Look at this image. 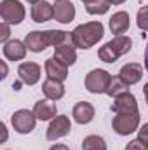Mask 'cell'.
Here are the masks:
<instances>
[{"mask_svg": "<svg viewBox=\"0 0 148 150\" xmlns=\"http://www.w3.org/2000/svg\"><path fill=\"white\" fill-rule=\"evenodd\" d=\"M105 35V28L101 21H89L78 25L72 32V44L77 49H91Z\"/></svg>", "mask_w": 148, "mask_h": 150, "instance_id": "1", "label": "cell"}, {"mask_svg": "<svg viewBox=\"0 0 148 150\" xmlns=\"http://www.w3.org/2000/svg\"><path fill=\"white\" fill-rule=\"evenodd\" d=\"M131 47H132V38L127 35H117L110 42H106L103 47H99L98 56L105 63H115L120 56L127 54L131 51Z\"/></svg>", "mask_w": 148, "mask_h": 150, "instance_id": "2", "label": "cell"}, {"mask_svg": "<svg viewBox=\"0 0 148 150\" xmlns=\"http://www.w3.org/2000/svg\"><path fill=\"white\" fill-rule=\"evenodd\" d=\"M140 112H132V113H117L111 120L113 131L120 136H127L131 133H134L140 126Z\"/></svg>", "mask_w": 148, "mask_h": 150, "instance_id": "3", "label": "cell"}, {"mask_svg": "<svg viewBox=\"0 0 148 150\" xmlns=\"http://www.w3.org/2000/svg\"><path fill=\"white\" fill-rule=\"evenodd\" d=\"M111 75L103 70V68H96V70H91L89 74L85 75V89L92 94H101V93H106L108 86H110Z\"/></svg>", "mask_w": 148, "mask_h": 150, "instance_id": "4", "label": "cell"}, {"mask_svg": "<svg viewBox=\"0 0 148 150\" xmlns=\"http://www.w3.org/2000/svg\"><path fill=\"white\" fill-rule=\"evenodd\" d=\"M25 7L19 0H2L0 4V16L2 23L9 25H19L25 19Z\"/></svg>", "mask_w": 148, "mask_h": 150, "instance_id": "5", "label": "cell"}, {"mask_svg": "<svg viewBox=\"0 0 148 150\" xmlns=\"http://www.w3.org/2000/svg\"><path fill=\"white\" fill-rule=\"evenodd\" d=\"M37 117H35V113L33 110L30 112V110H18V112L12 113V117H11V122H12V127H14V131H18L19 134H28V133H32L33 129H35V124H37Z\"/></svg>", "mask_w": 148, "mask_h": 150, "instance_id": "6", "label": "cell"}, {"mask_svg": "<svg viewBox=\"0 0 148 150\" xmlns=\"http://www.w3.org/2000/svg\"><path fill=\"white\" fill-rule=\"evenodd\" d=\"M70 131H72V122H70V119H68L66 115H56V117L51 120L45 136H47L49 142H56V140L66 136Z\"/></svg>", "mask_w": 148, "mask_h": 150, "instance_id": "7", "label": "cell"}, {"mask_svg": "<svg viewBox=\"0 0 148 150\" xmlns=\"http://www.w3.org/2000/svg\"><path fill=\"white\" fill-rule=\"evenodd\" d=\"M110 110L115 112V113L138 112V101H136V98H134L131 93H124V94H120V96H117V98L113 100Z\"/></svg>", "mask_w": 148, "mask_h": 150, "instance_id": "8", "label": "cell"}, {"mask_svg": "<svg viewBox=\"0 0 148 150\" xmlns=\"http://www.w3.org/2000/svg\"><path fill=\"white\" fill-rule=\"evenodd\" d=\"M18 75L23 84L33 86L40 80V65L33 63V61H25L18 67Z\"/></svg>", "mask_w": 148, "mask_h": 150, "instance_id": "9", "label": "cell"}, {"mask_svg": "<svg viewBox=\"0 0 148 150\" xmlns=\"http://www.w3.org/2000/svg\"><path fill=\"white\" fill-rule=\"evenodd\" d=\"M2 51H4V56H5L9 61H21V59H25L28 47L25 45V42L14 38V40L5 42L4 47H2Z\"/></svg>", "mask_w": 148, "mask_h": 150, "instance_id": "10", "label": "cell"}, {"mask_svg": "<svg viewBox=\"0 0 148 150\" xmlns=\"http://www.w3.org/2000/svg\"><path fill=\"white\" fill-rule=\"evenodd\" d=\"M75 18V5L70 0H61L54 4V19L61 25L72 23Z\"/></svg>", "mask_w": 148, "mask_h": 150, "instance_id": "11", "label": "cell"}, {"mask_svg": "<svg viewBox=\"0 0 148 150\" xmlns=\"http://www.w3.org/2000/svg\"><path fill=\"white\" fill-rule=\"evenodd\" d=\"M118 77L127 84V86H134L141 80L143 77V67L140 63H127L120 68L118 72Z\"/></svg>", "mask_w": 148, "mask_h": 150, "instance_id": "12", "label": "cell"}, {"mask_svg": "<svg viewBox=\"0 0 148 150\" xmlns=\"http://www.w3.org/2000/svg\"><path fill=\"white\" fill-rule=\"evenodd\" d=\"M45 74H47V79L63 82V80H66V77H68V67L63 65V63H59V61L52 56V58L45 59Z\"/></svg>", "mask_w": 148, "mask_h": 150, "instance_id": "13", "label": "cell"}, {"mask_svg": "<svg viewBox=\"0 0 148 150\" xmlns=\"http://www.w3.org/2000/svg\"><path fill=\"white\" fill-rule=\"evenodd\" d=\"M54 18V5H51L45 0H40L32 5V19L35 23H45Z\"/></svg>", "mask_w": 148, "mask_h": 150, "instance_id": "14", "label": "cell"}, {"mask_svg": "<svg viewBox=\"0 0 148 150\" xmlns=\"http://www.w3.org/2000/svg\"><path fill=\"white\" fill-rule=\"evenodd\" d=\"M33 113L38 120H52L58 113L56 103H52L51 100H40L33 107Z\"/></svg>", "mask_w": 148, "mask_h": 150, "instance_id": "15", "label": "cell"}, {"mask_svg": "<svg viewBox=\"0 0 148 150\" xmlns=\"http://www.w3.org/2000/svg\"><path fill=\"white\" fill-rule=\"evenodd\" d=\"M54 58L66 65V67H72L75 61H77V51H75L73 44H63V45H58L54 47Z\"/></svg>", "mask_w": 148, "mask_h": 150, "instance_id": "16", "label": "cell"}, {"mask_svg": "<svg viewBox=\"0 0 148 150\" xmlns=\"http://www.w3.org/2000/svg\"><path fill=\"white\" fill-rule=\"evenodd\" d=\"M25 45L32 52H42V51H45L49 47L47 38H45V32H30L25 37Z\"/></svg>", "mask_w": 148, "mask_h": 150, "instance_id": "17", "label": "cell"}, {"mask_svg": "<svg viewBox=\"0 0 148 150\" xmlns=\"http://www.w3.org/2000/svg\"><path fill=\"white\" fill-rule=\"evenodd\" d=\"M42 91H44L45 98L51 100V101H58V100H61L65 96V86H63V82L52 80V79H47L42 84Z\"/></svg>", "mask_w": 148, "mask_h": 150, "instance_id": "18", "label": "cell"}, {"mask_svg": "<svg viewBox=\"0 0 148 150\" xmlns=\"http://www.w3.org/2000/svg\"><path fill=\"white\" fill-rule=\"evenodd\" d=\"M73 119L78 124H89L94 119V107L89 101H78L73 107Z\"/></svg>", "mask_w": 148, "mask_h": 150, "instance_id": "19", "label": "cell"}, {"mask_svg": "<svg viewBox=\"0 0 148 150\" xmlns=\"http://www.w3.org/2000/svg\"><path fill=\"white\" fill-rule=\"evenodd\" d=\"M110 30L115 35H124L129 30V14L125 11H118L110 18Z\"/></svg>", "mask_w": 148, "mask_h": 150, "instance_id": "20", "label": "cell"}, {"mask_svg": "<svg viewBox=\"0 0 148 150\" xmlns=\"http://www.w3.org/2000/svg\"><path fill=\"white\" fill-rule=\"evenodd\" d=\"M124 93H129V86H127L120 77H111L110 86H108V89H106V94L117 98V96H120V94H124Z\"/></svg>", "mask_w": 148, "mask_h": 150, "instance_id": "21", "label": "cell"}, {"mask_svg": "<svg viewBox=\"0 0 148 150\" xmlns=\"http://www.w3.org/2000/svg\"><path fill=\"white\" fill-rule=\"evenodd\" d=\"M82 150H106V143L101 136L98 134H91L87 138H84L82 142Z\"/></svg>", "mask_w": 148, "mask_h": 150, "instance_id": "22", "label": "cell"}, {"mask_svg": "<svg viewBox=\"0 0 148 150\" xmlns=\"http://www.w3.org/2000/svg\"><path fill=\"white\" fill-rule=\"evenodd\" d=\"M110 5H111V4L108 2V0H98V2H94V4H91V5H85V11H87L89 14L99 16V14H105V12H108Z\"/></svg>", "mask_w": 148, "mask_h": 150, "instance_id": "23", "label": "cell"}, {"mask_svg": "<svg viewBox=\"0 0 148 150\" xmlns=\"http://www.w3.org/2000/svg\"><path fill=\"white\" fill-rule=\"evenodd\" d=\"M136 23H138V28H141L143 32H148V5H143L138 11Z\"/></svg>", "mask_w": 148, "mask_h": 150, "instance_id": "24", "label": "cell"}, {"mask_svg": "<svg viewBox=\"0 0 148 150\" xmlns=\"http://www.w3.org/2000/svg\"><path fill=\"white\" fill-rule=\"evenodd\" d=\"M125 150H148V145L143 140L136 138V140H132V142H129V143L125 145Z\"/></svg>", "mask_w": 148, "mask_h": 150, "instance_id": "25", "label": "cell"}, {"mask_svg": "<svg viewBox=\"0 0 148 150\" xmlns=\"http://www.w3.org/2000/svg\"><path fill=\"white\" fill-rule=\"evenodd\" d=\"M9 35H11V25L9 23H2L0 25V42L2 44L9 42Z\"/></svg>", "mask_w": 148, "mask_h": 150, "instance_id": "26", "label": "cell"}, {"mask_svg": "<svg viewBox=\"0 0 148 150\" xmlns=\"http://www.w3.org/2000/svg\"><path fill=\"white\" fill-rule=\"evenodd\" d=\"M138 138H140V140H143V142L148 145V122H147V124H143V126L140 127V131H138Z\"/></svg>", "mask_w": 148, "mask_h": 150, "instance_id": "27", "label": "cell"}, {"mask_svg": "<svg viewBox=\"0 0 148 150\" xmlns=\"http://www.w3.org/2000/svg\"><path fill=\"white\" fill-rule=\"evenodd\" d=\"M0 131H2V138H0V143H4V142L7 140V127H5V124H4V122L0 124Z\"/></svg>", "mask_w": 148, "mask_h": 150, "instance_id": "28", "label": "cell"}, {"mask_svg": "<svg viewBox=\"0 0 148 150\" xmlns=\"http://www.w3.org/2000/svg\"><path fill=\"white\" fill-rule=\"evenodd\" d=\"M49 150H70V149L66 145H63V143H56V145H52Z\"/></svg>", "mask_w": 148, "mask_h": 150, "instance_id": "29", "label": "cell"}, {"mask_svg": "<svg viewBox=\"0 0 148 150\" xmlns=\"http://www.w3.org/2000/svg\"><path fill=\"white\" fill-rule=\"evenodd\" d=\"M0 65H2V75H0V79H5L7 77V65H5V61H2Z\"/></svg>", "mask_w": 148, "mask_h": 150, "instance_id": "30", "label": "cell"}, {"mask_svg": "<svg viewBox=\"0 0 148 150\" xmlns=\"http://www.w3.org/2000/svg\"><path fill=\"white\" fill-rule=\"evenodd\" d=\"M145 68L148 72V42H147V47H145Z\"/></svg>", "mask_w": 148, "mask_h": 150, "instance_id": "31", "label": "cell"}, {"mask_svg": "<svg viewBox=\"0 0 148 150\" xmlns=\"http://www.w3.org/2000/svg\"><path fill=\"white\" fill-rule=\"evenodd\" d=\"M108 2H110L111 5H120V4H124L125 0H108Z\"/></svg>", "mask_w": 148, "mask_h": 150, "instance_id": "32", "label": "cell"}, {"mask_svg": "<svg viewBox=\"0 0 148 150\" xmlns=\"http://www.w3.org/2000/svg\"><path fill=\"white\" fill-rule=\"evenodd\" d=\"M143 93H145V100H147V103H148V82L145 84V87H143Z\"/></svg>", "mask_w": 148, "mask_h": 150, "instance_id": "33", "label": "cell"}, {"mask_svg": "<svg viewBox=\"0 0 148 150\" xmlns=\"http://www.w3.org/2000/svg\"><path fill=\"white\" fill-rule=\"evenodd\" d=\"M84 5H91V4H94V2H98V0H80Z\"/></svg>", "mask_w": 148, "mask_h": 150, "instance_id": "34", "label": "cell"}, {"mask_svg": "<svg viewBox=\"0 0 148 150\" xmlns=\"http://www.w3.org/2000/svg\"><path fill=\"white\" fill-rule=\"evenodd\" d=\"M28 4H37V2H40V0H26Z\"/></svg>", "mask_w": 148, "mask_h": 150, "instance_id": "35", "label": "cell"}, {"mask_svg": "<svg viewBox=\"0 0 148 150\" xmlns=\"http://www.w3.org/2000/svg\"><path fill=\"white\" fill-rule=\"evenodd\" d=\"M56 2H61V0H56Z\"/></svg>", "mask_w": 148, "mask_h": 150, "instance_id": "36", "label": "cell"}]
</instances>
